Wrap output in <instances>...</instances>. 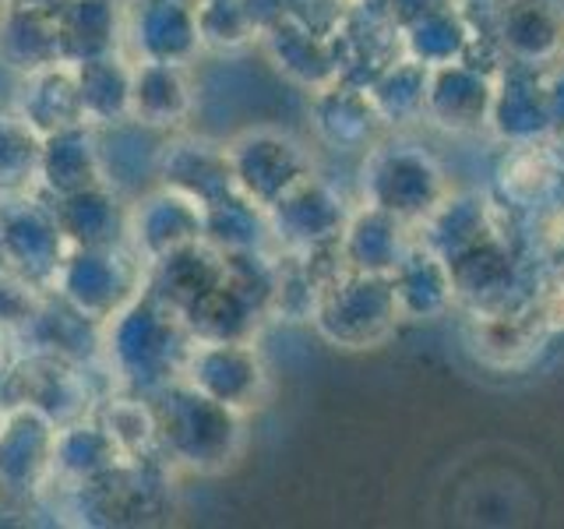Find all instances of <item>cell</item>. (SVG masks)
<instances>
[{"mask_svg":"<svg viewBox=\"0 0 564 529\" xmlns=\"http://www.w3.org/2000/svg\"><path fill=\"white\" fill-rule=\"evenodd\" d=\"M53 287H57L61 300L82 311L88 322L102 325L145 290V261L134 255L131 244L70 247Z\"/></svg>","mask_w":564,"mask_h":529,"instance_id":"cell-2","label":"cell"},{"mask_svg":"<svg viewBox=\"0 0 564 529\" xmlns=\"http://www.w3.org/2000/svg\"><path fill=\"white\" fill-rule=\"evenodd\" d=\"M149 399L159 423L163 458H173V463L191 469H212L223 463L229 406L208 399L184 378H173L170 385L155 388Z\"/></svg>","mask_w":564,"mask_h":529,"instance_id":"cell-3","label":"cell"},{"mask_svg":"<svg viewBox=\"0 0 564 529\" xmlns=\"http://www.w3.org/2000/svg\"><path fill=\"white\" fill-rule=\"evenodd\" d=\"M131 67L134 61L123 50L75 64L82 114L88 128H106V123L131 117Z\"/></svg>","mask_w":564,"mask_h":529,"instance_id":"cell-16","label":"cell"},{"mask_svg":"<svg viewBox=\"0 0 564 529\" xmlns=\"http://www.w3.org/2000/svg\"><path fill=\"white\" fill-rule=\"evenodd\" d=\"M0 61L18 75L61 64V29L53 11L25 4H0Z\"/></svg>","mask_w":564,"mask_h":529,"instance_id":"cell-13","label":"cell"},{"mask_svg":"<svg viewBox=\"0 0 564 529\" xmlns=\"http://www.w3.org/2000/svg\"><path fill=\"white\" fill-rule=\"evenodd\" d=\"M96 184H102V166H99L96 131L88 123L43 138L40 187L50 198H64V194H75Z\"/></svg>","mask_w":564,"mask_h":529,"instance_id":"cell-14","label":"cell"},{"mask_svg":"<svg viewBox=\"0 0 564 529\" xmlns=\"http://www.w3.org/2000/svg\"><path fill=\"white\" fill-rule=\"evenodd\" d=\"M61 53L67 64L123 50V4L120 0H67L57 11Z\"/></svg>","mask_w":564,"mask_h":529,"instance_id":"cell-15","label":"cell"},{"mask_svg":"<svg viewBox=\"0 0 564 529\" xmlns=\"http://www.w3.org/2000/svg\"><path fill=\"white\" fill-rule=\"evenodd\" d=\"M202 237H205V208L198 202H191L187 194L159 184L131 202L128 244L145 264L181 251V247L198 244Z\"/></svg>","mask_w":564,"mask_h":529,"instance_id":"cell-8","label":"cell"},{"mask_svg":"<svg viewBox=\"0 0 564 529\" xmlns=\"http://www.w3.org/2000/svg\"><path fill=\"white\" fill-rule=\"evenodd\" d=\"M57 431L61 423L32 402H18L0 413V487L29 494L53 481Z\"/></svg>","mask_w":564,"mask_h":529,"instance_id":"cell-6","label":"cell"},{"mask_svg":"<svg viewBox=\"0 0 564 529\" xmlns=\"http://www.w3.org/2000/svg\"><path fill=\"white\" fill-rule=\"evenodd\" d=\"M198 50V8L191 0H128L123 4V53L131 61L191 64Z\"/></svg>","mask_w":564,"mask_h":529,"instance_id":"cell-5","label":"cell"},{"mask_svg":"<svg viewBox=\"0 0 564 529\" xmlns=\"http://www.w3.org/2000/svg\"><path fill=\"white\" fill-rule=\"evenodd\" d=\"M0 4H11V0H0Z\"/></svg>","mask_w":564,"mask_h":529,"instance_id":"cell-20","label":"cell"},{"mask_svg":"<svg viewBox=\"0 0 564 529\" xmlns=\"http://www.w3.org/2000/svg\"><path fill=\"white\" fill-rule=\"evenodd\" d=\"M229 155H219L198 138H166L163 163H159V184L187 194L202 208L223 202L229 191Z\"/></svg>","mask_w":564,"mask_h":529,"instance_id":"cell-12","label":"cell"},{"mask_svg":"<svg viewBox=\"0 0 564 529\" xmlns=\"http://www.w3.org/2000/svg\"><path fill=\"white\" fill-rule=\"evenodd\" d=\"M102 346L110 370L141 396L181 378L187 360V325L152 290H141L128 307L102 322Z\"/></svg>","mask_w":564,"mask_h":529,"instance_id":"cell-1","label":"cell"},{"mask_svg":"<svg viewBox=\"0 0 564 529\" xmlns=\"http://www.w3.org/2000/svg\"><path fill=\"white\" fill-rule=\"evenodd\" d=\"M43 138L18 114H0V198H18L40 187Z\"/></svg>","mask_w":564,"mask_h":529,"instance_id":"cell-19","label":"cell"},{"mask_svg":"<svg viewBox=\"0 0 564 529\" xmlns=\"http://www.w3.org/2000/svg\"><path fill=\"white\" fill-rule=\"evenodd\" d=\"M93 131L106 187H113L123 202H134L159 187V163H163V149L170 138L166 131H155L134 117Z\"/></svg>","mask_w":564,"mask_h":529,"instance_id":"cell-7","label":"cell"},{"mask_svg":"<svg viewBox=\"0 0 564 529\" xmlns=\"http://www.w3.org/2000/svg\"><path fill=\"white\" fill-rule=\"evenodd\" d=\"M194 110V85L187 64L134 61L131 67V117L155 131H176Z\"/></svg>","mask_w":564,"mask_h":529,"instance_id":"cell-11","label":"cell"},{"mask_svg":"<svg viewBox=\"0 0 564 529\" xmlns=\"http://www.w3.org/2000/svg\"><path fill=\"white\" fill-rule=\"evenodd\" d=\"M14 114L40 138L85 123L75 64L61 61V64L32 71V75H22L18 96H14Z\"/></svg>","mask_w":564,"mask_h":529,"instance_id":"cell-9","label":"cell"},{"mask_svg":"<svg viewBox=\"0 0 564 529\" xmlns=\"http://www.w3.org/2000/svg\"><path fill=\"white\" fill-rule=\"evenodd\" d=\"M120 463V452L113 438L106 434L99 420H70L57 431V445H53V476H61L70 487L93 481Z\"/></svg>","mask_w":564,"mask_h":529,"instance_id":"cell-17","label":"cell"},{"mask_svg":"<svg viewBox=\"0 0 564 529\" xmlns=\"http://www.w3.org/2000/svg\"><path fill=\"white\" fill-rule=\"evenodd\" d=\"M99 423L106 434L113 438L120 458L131 463H145V458H163V445H159V423L149 396H117L106 399Z\"/></svg>","mask_w":564,"mask_h":529,"instance_id":"cell-18","label":"cell"},{"mask_svg":"<svg viewBox=\"0 0 564 529\" xmlns=\"http://www.w3.org/2000/svg\"><path fill=\"white\" fill-rule=\"evenodd\" d=\"M67 251L70 244L61 234L53 205L18 194L0 212V261L22 279L35 282V287H46V282L57 279V269Z\"/></svg>","mask_w":564,"mask_h":529,"instance_id":"cell-4","label":"cell"},{"mask_svg":"<svg viewBox=\"0 0 564 529\" xmlns=\"http://www.w3.org/2000/svg\"><path fill=\"white\" fill-rule=\"evenodd\" d=\"M53 216H57V226L70 247L128 244L131 202H123L120 194L106 184L53 198Z\"/></svg>","mask_w":564,"mask_h":529,"instance_id":"cell-10","label":"cell"}]
</instances>
